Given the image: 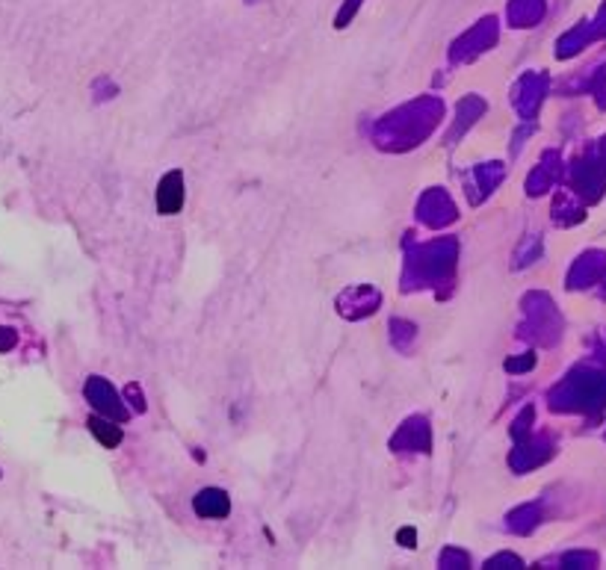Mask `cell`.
Segmentation results:
<instances>
[{"mask_svg": "<svg viewBox=\"0 0 606 570\" xmlns=\"http://www.w3.org/2000/svg\"><path fill=\"white\" fill-rule=\"evenodd\" d=\"M228 511H231V502L216 487H207L195 497V514H202V517H225Z\"/></svg>", "mask_w": 606, "mask_h": 570, "instance_id": "7a4b0ae2", "label": "cell"}, {"mask_svg": "<svg viewBox=\"0 0 606 570\" xmlns=\"http://www.w3.org/2000/svg\"><path fill=\"white\" fill-rule=\"evenodd\" d=\"M86 426H89V431L98 438V443H101V446L113 449V446L122 443V428H119V426H113V423H107V420H101V417H89Z\"/></svg>", "mask_w": 606, "mask_h": 570, "instance_id": "3957f363", "label": "cell"}, {"mask_svg": "<svg viewBox=\"0 0 606 570\" xmlns=\"http://www.w3.org/2000/svg\"><path fill=\"white\" fill-rule=\"evenodd\" d=\"M397 538L402 541V547H414V529H402Z\"/></svg>", "mask_w": 606, "mask_h": 570, "instance_id": "277c9868", "label": "cell"}, {"mask_svg": "<svg viewBox=\"0 0 606 570\" xmlns=\"http://www.w3.org/2000/svg\"><path fill=\"white\" fill-rule=\"evenodd\" d=\"M184 174L178 169H172L169 174H163L160 184H157V213L163 216H174L184 207Z\"/></svg>", "mask_w": 606, "mask_h": 570, "instance_id": "6da1fadb", "label": "cell"}]
</instances>
